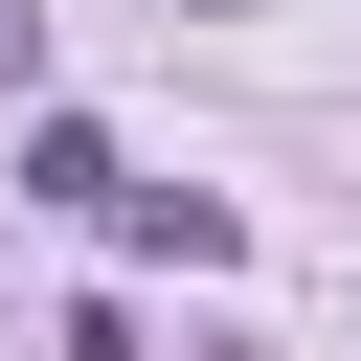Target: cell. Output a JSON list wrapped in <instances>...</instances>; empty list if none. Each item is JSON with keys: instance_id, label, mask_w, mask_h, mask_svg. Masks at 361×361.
<instances>
[{"instance_id": "cell-1", "label": "cell", "mask_w": 361, "mask_h": 361, "mask_svg": "<svg viewBox=\"0 0 361 361\" xmlns=\"http://www.w3.org/2000/svg\"><path fill=\"white\" fill-rule=\"evenodd\" d=\"M0 90H45V0H0Z\"/></svg>"}]
</instances>
